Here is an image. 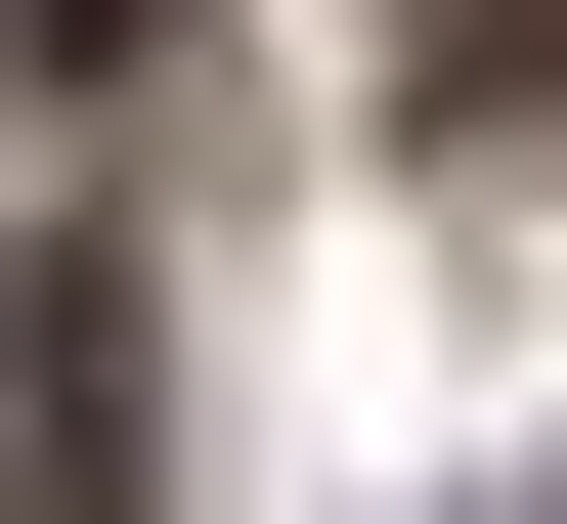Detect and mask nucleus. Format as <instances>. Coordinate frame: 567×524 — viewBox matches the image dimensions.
Wrapping results in <instances>:
<instances>
[{
    "instance_id": "obj_1",
    "label": "nucleus",
    "mask_w": 567,
    "mask_h": 524,
    "mask_svg": "<svg viewBox=\"0 0 567 524\" xmlns=\"http://www.w3.org/2000/svg\"><path fill=\"white\" fill-rule=\"evenodd\" d=\"M0 44H44V88H132V44H175V0H0Z\"/></svg>"
}]
</instances>
